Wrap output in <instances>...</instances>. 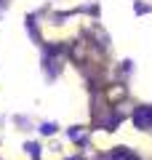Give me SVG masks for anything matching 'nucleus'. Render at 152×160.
<instances>
[{
    "label": "nucleus",
    "mask_w": 152,
    "mask_h": 160,
    "mask_svg": "<svg viewBox=\"0 0 152 160\" xmlns=\"http://www.w3.org/2000/svg\"><path fill=\"white\" fill-rule=\"evenodd\" d=\"M134 126L141 128V131H149L152 128V104H144L134 112Z\"/></svg>",
    "instance_id": "nucleus-1"
},
{
    "label": "nucleus",
    "mask_w": 152,
    "mask_h": 160,
    "mask_svg": "<svg viewBox=\"0 0 152 160\" xmlns=\"http://www.w3.org/2000/svg\"><path fill=\"white\" fill-rule=\"evenodd\" d=\"M27 152L32 155V158H38V155H40V147H38V144H32V142H29V144H27Z\"/></svg>",
    "instance_id": "nucleus-3"
},
{
    "label": "nucleus",
    "mask_w": 152,
    "mask_h": 160,
    "mask_svg": "<svg viewBox=\"0 0 152 160\" xmlns=\"http://www.w3.org/2000/svg\"><path fill=\"white\" fill-rule=\"evenodd\" d=\"M109 160H141V158L128 147H115L112 152H109Z\"/></svg>",
    "instance_id": "nucleus-2"
},
{
    "label": "nucleus",
    "mask_w": 152,
    "mask_h": 160,
    "mask_svg": "<svg viewBox=\"0 0 152 160\" xmlns=\"http://www.w3.org/2000/svg\"><path fill=\"white\" fill-rule=\"evenodd\" d=\"M40 131H43V133H53V131H56V126H51V123H45V126L40 128Z\"/></svg>",
    "instance_id": "nucleus-4"
}]
</instances>
